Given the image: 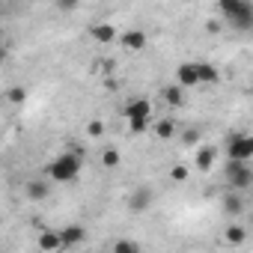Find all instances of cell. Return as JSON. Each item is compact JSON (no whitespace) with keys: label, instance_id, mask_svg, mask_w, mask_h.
<instances>
[{"label":"cell","instance_id":"cell-12","mask_svg":"<svg viewBox=\"0 0 253 253\" xmlns=\"http://www.w3.org/2000/svg\"><path fill=\"white\" fill-rule=\"evenodd\" d=\"M220 72L211 63H197V84H217Z\"/></svg>","mask_w":253,"mask_h":253},{"label":"cell","instance_id":"cell-9","mask_svg":"<svg viewBox=\"0 0 253 253\" xmlns=\"http://www.w3.org/2000/svg\"><path fill=\"white\" fill-rule=\"evenodd\" d=\"M89 36H92L98 45H110V42L116 39V27H113V24L98 21V24H92V27H89Z\"/></svg>","mask_w":253,"mask_h":253},{"label":"cell","instance_id":"cell-6","mask_svg":"<svg viewBox=\"0 0 253 253\" xmlns=\"http://www.w3.org/2000/svg\"><path fill=\"white\" fill-rule=\"evenodd\" d=\"M57 235H60V247H78V244L86 238V229H84L81 223H69V226H63Z\"/></svg>","mask_w":253,"mask_h":253},{"label":"cell","instance_id":"cell-11","mask_svg":"<svg viewBox=\"0 0 253 253\" xmlns=\"http://www.w3.org/2000/svg\"><path fill=\"white\" fill-rule=\"evenodd\" d=\"M128 206H131L134 211H146V209L152 206V191H149V188H137V191L131 194Z\"/></svg>","mask_w":253,"mask_h":253},{"label":"cell","instance_id":"cell-22","mask_svg":"<svg viewBox=\"0 0 253 253\" xmlns=\"http://www.w3.org/2000/svg\"><path fill=\"white\" fill-rule=\"evenodd\" d=\"M6 98H9L12 104H21V101L27 98V89H24V86H12V89L6 92Z\"/></svg>","mask_w":253,"mask_h":253},{"label":"cell","instance_id":"cell-18","mask_svg":"<svg viewBox=\"0 0 253 253\" xmlns=\"http://www.w3.org/2000/svg\"><path fill=\"white\" fill-rule=\"evenodd\" d=\"M27 197L30 200H45L48 197V185L45 182H27Z\"/></svg>","mask_w":253,"mask_h":253},{"label":"cell","instance_id":"cell-14","mask_svg":"<svg viewBox=\"0 0 253 253\" xmlns=\"http://www.w3.org/2000/svg\"><path fill=\"white\" fill-rule=\"evenodd\" d=\"M223 209H226V214H229V217H238V214L244 211V200H241V194L229 191V194L223 197Z\"/></svg>","mask_w":253,"mask_h":253},{"label":"cell","instance_id":"cell-1","mask_svg":"<svg viewBox=\"0 0 253 253\" xmlns=\"http://www.w3.org/2000/svg\"><path fill=\"white\" fill-rule=\"evenodd\" d=\"M81 170H84L81 152H63V155H57V158L48 164V176H51L54 182H60V185L75 182V179L81 176Z\"/></svg>","mask_w":253,"mask_h":253},{"label":"cell","instance_id":"cell-23","mask_svg":"<svg viewBox=\"0 0 253 253\" xmlns=\"http://www.w3.org/2000/svg\"><path fill=\"white\" fill-rule=\"evenodd\" d=\"M182 143H185V146H194V143H200V131H197V128H188V131H182Z\"/></svg>","mask_w":253,"mask_h":253},{"label":"cell","instance_id":"cell-5","mask_svg":"<svg viewBox=\"0 0 253 253\" xmlns=\"http://www.w3.org/2000/svg\"><path fill=\"white\" fill-rule=\"evenodd\" d=\"M125 116H128V122H149V125H152V104H149V98H134V101H128Z\"/></svg>","mask_w":253,"mask_h":253},{"label":"cell","instance_id":"cell-16","mask_svg":"<svg viewBox=\"0 0 253 253\" xmlns=\"http://www.w3.org/2000/svg\"><path fill=\"white\" fill-rule=\"evenodd\" d=\"M161 95H164V101H167L170 107H182V104H185V95H182V89H179L176 84L164 86V92H161Z\"/></svg>","mask_w":253,"mask_h":253},{"label":"cell","instance_id":"cell-8","mask_svg":"<svg viewBox=\"0 0 253 253\" xmlns=\"http://www.w3.org/2000/svg\"><path fill=\"white\" fill-rule=\"evenodd\" d=\"M119 42H122L125 51H143L146 48V33L143 30H125L119 36Z\"/></svg>","mask_w":253,"mask_h":253},{"label":"cell","instance_id":"cell-7","mask_svg":"<svg viewBox=\"0 0 253 253\" xmlns=\"http://www.w3.org/2000/svg\"><path fill=\"white\" fill-rule=\"evenodd\" d=\"M176 86H179V89L197 86V63H182V66L176 69Z\"/></svg>","mask_w":253,"mask_h":253},{"label":"cell","instance_id":"cell-20","mask_svg":"<svg viewBox=\"0 0 253 253\" xmlns=\"http://www.w3.org/2000/svg\"><path fill=\"white\" fill-rule=\"evenodd\" d=\"M101 164L113 170V167H119V164H122V155H119L116 149H104V152H101Z\"/></svg>","mask_w":253,"mask_h":253},{"label":"cell","instance_id":"cell-13","mask_svg":"<svg viewBox=\"0 0 253 253\" xmlns=\"http://www.w3.org/2000/svg\"><path fill=\"white\" fill-rule=\"evenodd\" d=\"M54 250H60V235L51 229H42L39 232V253H54Z\"/></svg>","mask_w":253,"mask_h":253},{"label":"cell","instance_id":"cell-2","mask_svg":"<svg viewBox=\"0 0 253 253\" xmlns=\"http://www.w3.org/2000/svg\"><path fill=\"white\" fill-rule=\"evenodd\" d=\"M220 15L238 30H250L253 27V6L247 3V0H220Z\"/></svg>","mask_w":253,"mask_h":253},{"label":"cell","instance_id":"cell-19","mask_svg":"<svg viewBox=\"0 0 253 253\" xmlns=\"http://www.w3.org/2000/svg\"><path fill=\"white\" fill-rule=\"evenodd\" d=\"M113 253H140V244L131 241V238H119V241L113 244Z\"/></svg>","mask_w":253,"mask_h":253},{"label":"cell","instance_id":"cell-4","mask_svg":"<svg viewBox=\"0 0 253 253\" xmlns=\"http://www.w3.org/2000/svg\"><path fill=\"white\" fill-rule=\"evenodd\" d=\"M226 152H229V161L250 164V158H253V137L250 134H229Z\"/></svg>","mask_w":253,"mask_h":253},{"label":"cell","instance_id":"cell-3","mask_svg":"<svg viewBox=\"0 0 253 253\" xmlns=\"http://www.w3.org/2000/svg\"><path fill=\"white\" fill-rule=\"evenodd\" d=\"M226 182H229V191L241 194L253 185V167L250 164H241V161H229L226 164Z\"/></svg>","mask_w":253,"mask_h":253},{"label":"cell","instance_id":"cell-26","mask_svg":"<svg viewBox=\"0 0 253 253\" xmlns=\"http://www.w3.org/2000/svg\"><path fill=\"white\" fill-rule=\"evenodd\" d=\"M220 30V21H209V33H217Z\"/></svg>","mask_w":253,"mask_h":253},{"label":"cell","instance_id":"cell-24","mask_svg":"<svg viewBox=\"0 0 253 253\" xmlns=\"http://www.w3.org/2000/svg\"><path fill=\"white\" fill-rule=\"evenodd\" d=\"M170 179H173V182H188V167L176 164V167L170 170Z\"/></svg>","mask_w":253,"mask_h":253},{"label":"cell","instance_id":"cell-15","mask_svg":"<svg viewBox=\"0 0 253 253\" xmlns=\"http://www.w3.org/2000/svg\"><path fill=\"white\" fill-rule=\"evenodd\" d=\"M223 238H226L232 247H238V244H244L247 229H244V226H238V223H229V226H226V232H223Z\"/></svg>","mask_w":253,"mask_h":253},{"label":"cell","instance_id":"cell-10","mask_svg":"<svg viewBox=\"0 0 253 253\" xmlns=\"http://www.w3.org/2000/svg\"><path fill=\"white\" fill-rule=\"evenodd\" d=\"M214 158H217L214 146H200V149H197V158H194V164H197V170L209 173V170L214 167Z\"/></svg>","mask_w":253,"mask_h":253},{"label":"cell","instance_id":"cell-17","mask_svg":"<svg viewBox=\"0 0 253 253\" xmlns=\"http://www.w3.org/2000/svg\"><path fill=\"white\" fill-rule=\"evenodd\" d=\"M155 134H158L161 140H170V137L176 134V125H173V119H158V122H155Z\"/></svg>","mask_w":253,"mask_h":253},{"label":"cell","instance_id":"cell-25","mask_svg":"<svg viewBox=\"0 0 253 253\" xmlns=\"http://www.w3.org/2000/svg\"><path fill=\"white\" fill-rule=\"evenodd\" d=\"M128 128H131V134H143L149 128V122H128Z\"/></svg>","mask_w":253,"mask_h":253},{"label":"cell","instance_id":"cell-21","mask_svg":"<svg viewBox=\"0 0 253 253\" xmlns=\"http://www.w3.org/2000/svg\"><path fill=\"white\" fill-rule=\"evenodd\" d=\"M101 134H104V122L101 119H92L86 125V137H101Z\"/></svg>","mask_w":253,"mask_h":253}]
</instances>
